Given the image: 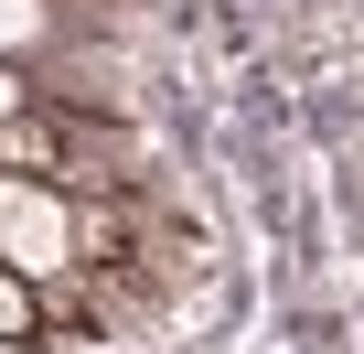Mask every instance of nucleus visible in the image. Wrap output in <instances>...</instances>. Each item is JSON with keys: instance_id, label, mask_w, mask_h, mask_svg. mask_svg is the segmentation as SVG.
<instances>
[{"instance_id": "423d86ee", "label": "nucleus", "mask_w": 364, "mask_h": 354, "mask_svg": "<svg viewBox=\"0 0 364 354\" xmlns=\"http://www.w3.org/2000/svg\"><path fill=\"white\" fill-rule=\"evenodd\" d=\"M0 354H33V343H11V333H0Z\"/></svg>"}, {"instance_id": "39448f33", "label": "nucleus", "mask_w": 364, "mask_h": 354, "mask_svg": "<svg viewBox=\"0 0 364 354\" xmlns=\"http://www.w3.org/2000/svg\"><path fill=\"white\" fill-rule=\"evenodd\" d=\"M22 194H33V172H22V161H0V226H11V204H22Z\"/></svg>"}, {"instance_id": "7ed1b4c3", "label": "nucleus", "mask_w": 364, "mask_h": 354, "mask_svg": "<svg viewBox=\"0 0 364 354\" xmlns=\"http://www.w3.org/2000/svg\"><path fill=\"white\" fill-rule=\"evenodd\" d=\"M33 322H43V290H33L22 269H0V333H11V343H33Z\"/></svg>"}, {"instance_id": "f257e3e1", "label": "nucleus", "mask_w": 364, "mask_h": 354, "mask_svg": "<svg viewBox=\"0 0 364 354\" xmlns=\"http://www.w3.org/2000/svg\"><path fill=\"white\" fill-rule=\"evenodd\" d=\"M0 269H22L33 290L75 279V269H86V194H75V183H33V194L11 204V226H0Z\"/></svg>"}, {"instance_id": "20e7f679", "label": "nucleus", "mask_w": 364, "mask_h": 354, "mask_svg": "<svg viewBox=\"0 0 364 354\" xmlns=\"http://www.w3.org/2000/svg\"><path fill=\"white\" fill-rule=\"evenodd\" d=\"M43 97H33V65H0V129H22Z\"/></svg>"}, {"instance_id": "f03ea898", "label": "nucleus", "mask_w": 364, "mask_h": 354, "mask_svg": "<svg viewBox=\"0 0 364 354\" xmlns=\"http://www.w3.org/2000/svg\"><path fill=\"white\" fill-rule=\"evenodd\" d=\"M65 33V0H0V65H33Z\"/></svg>"}]
</instances>
